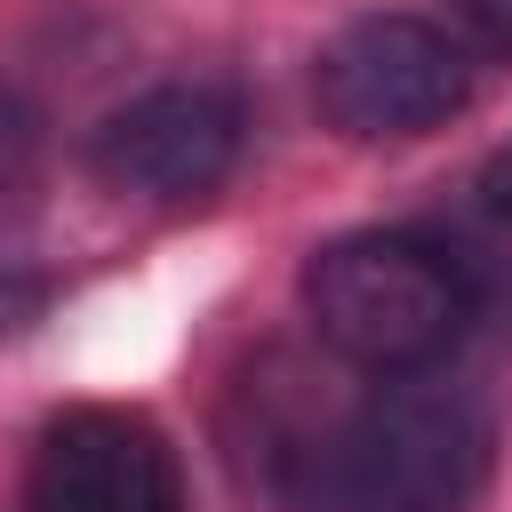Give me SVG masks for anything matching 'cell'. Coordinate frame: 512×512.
<instances>
[{"mask_svg": "<svg viewBox=\"0 0 512 512\" xmlns=\"http://www.w3.org/2000/svg\"><path fill=\"white\" fill-rule=\"evenodd\" d=\"M312 96L320 120L352 144H384V136H424L440 120L464 112L472 96V56L448 24L424 16H360L344 24L320 64H312Z\"/></svg>", "mask_w": 512, "mask_h": 512, "instance_id": "3", "label": "cell"}, {"mask_svg": "<svg viewBox=\"0 0 512 512\" xmlns=\"http://www.w3.org/2000/svg\"><path fill=\"white\" fill-rule=\"evenodd\" d=\"M480 200H488V208H496V216L512 224V144H504V152H496V160L480 168Z\"/></svg>", "mask_w": 512, "mask_h": 512, "instance_id": "8", "label": "cell"}, {"mask_svg": "<svg viewBox=\"0 0 512 512\" xmlns=\"http://www.w3.org/2000/svg\"><path fill=\"white\" fill-rule=\"evenodd\" d=\"M448 16H456V32H464V48L512 56V0H448Z\"/></svg>", "mask_w": 512, "mask_h": 512, "instance_id": "7", "label": "cell"}, {"mask_svg": "<svg viewBox=\"0 0 512 512\" xmlns=\"http://www.w3.org/2000/svg\"><path fill=\"white\" fill-rule=\"evenodd\" d=\"M32 304H40V288H32V280H16V272H0V328H16Z\"/></svg>", "mask_w": 512, "mask_h": 512, "instance_id": "9", "label": "cell"}, {"mask_svg": "<svg viewBox=\"0 0 512 512\" xmlns=\"http://www.w3.org/2000/svg\"><path fill=\"white\" fill-rule=\"evenodd\" d=\"M24 512H184V472L152 416L72 408L32 448Z\"/></svg>", "mask_w": 512, "mask_h": 512, "instance_id": "5", "label": "cell"}, {"mask_svg": "<svg viewBox=\"0 0 512 512\" xmlns=\"http://www.w3.org/2000/svg\"><path fill=\"white\" fill-rule=\"evenodd\" d=\"M496 432L448 384H376L296 448V512H464Z\"/></svg>", "mask_w": 512, "mask_h": 512, "instance_id": "1", "label": "cell"}, {"mask_svg": "<svg viewBox=\"0 0 512 512\" xmlns=\"http://www.w3.org/2000/svg\"><path fill=\"white\" fill-rule=\"evenodd\" d=\"M32 184H40V120L0 88V208H16Z\"/></svg>", "mask_w": 512, "mask_h": 512, "instance_id": "6", "label": "cell"}, {"mask_svg": "<svg viewBox=\"0 0 512 512\" xmlns=\"http://www.w3.org/2000/svg\"><path fill=\"white\" fill-rule=\"evenodd\" d=\"M232 160H240V96L216 80L144 88L88 136V168L136 200H200L232 176Z\"/></svg>", "mask_w": 512, "mask_h": 512, "instance_id": "4", "label": "cell"}, {"mask_svg": "<svg viewBox=\"0 0 512 512\" xmlns=\"http://www.w3.org/2000/svg\"><path fill=\"white\" fill-rule=\"evenodd\" d=\"M312 328L368 376H416L464 344L480 320V288L464 248L424 232H352L304 264Z\"/></svg>", "mask_w": 512, "mask_h": 512, "instance_id": "2", "label": "cell"}]
</instances>
